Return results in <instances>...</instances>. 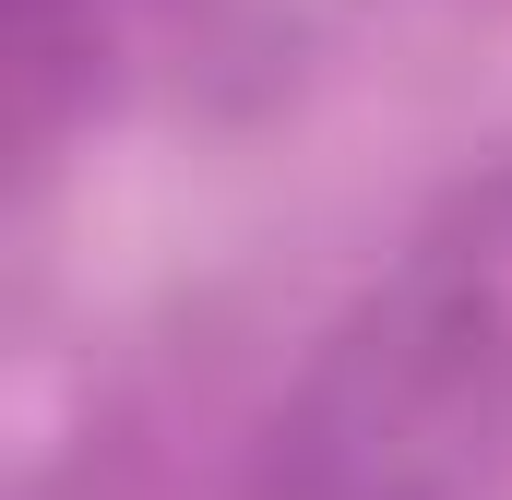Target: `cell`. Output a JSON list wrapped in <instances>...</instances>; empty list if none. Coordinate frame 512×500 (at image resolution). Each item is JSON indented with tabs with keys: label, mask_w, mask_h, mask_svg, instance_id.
<instances>
[{
	"label": "cell",
	"mask_w": 512,
	"mask_h": 500,
	"mask_svg": "<svg viewBox=\"0 0 512 500\" xmlns=\"http://www.w3.org/2000/svg\"><path fill=\"white\" fill-rule=\"evenodd\" d=\"M512 477V167L322 322L251 441V500H489Z\"/></svg>",
	"instance_id": "cell-1"
},
{
	"label": "cell",
	"mask_w": 512,
	"mask_h": 500,
	"mask_svg": "<svg viewBox=\"0 0 512 500\" xmlns=\"http://www.w3.org/2000/svg\"><path fill=\"white\" fill-rule=\"evenodd\" d=\"M167 12L179 0H12V131H24V155H48L84 120L108 96V72Z\"/></svg>",
	"instance_id": "cell-2"
}]
</instances>
